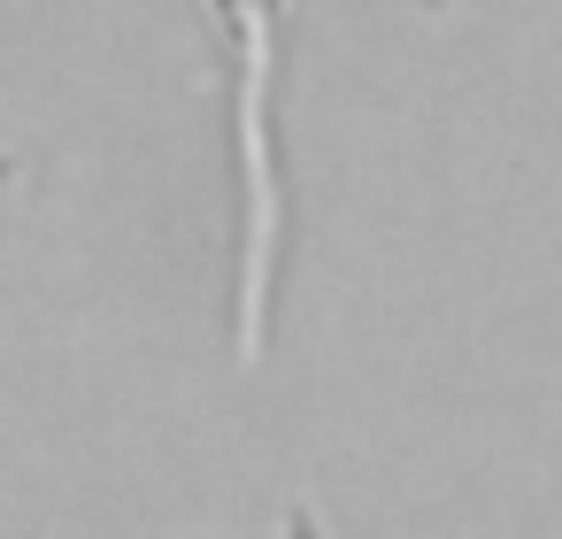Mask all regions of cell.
<instances>
[{
  "label": "cell",
  "instance_id": "1",
  "mask_svg": "<svg viewBox=\"0 0 562 539\" xmlns=\"http://www.w3.org/2000/svg\"><path fill=\"white\" fill-rule=\"evenodd\" d=\"M216 32L232 40V178H239V355H262L270 285H278V155H270V63L285 0H209Z\"/></svg>",
  "mask_w": 562,
  "mask_h": 539
}]
</instances>
